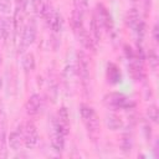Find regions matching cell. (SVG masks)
Segmentation results:
<instances>
[{
    "label": "cell",
    "mask_w": 159,
    "mask_h": 159,
    "mask_svg": "<svg viewBox=\"0 0 159 159\" xmlns=\"http://www.w3.org/2000/svg\"><path fill=\"white\" fill-rule=\"evenodd\" d=\"M80 113L87 128V132L91 137H96L99 133V119L94 112V109L88 104L80 106Z\"/></svg>",
    "instance_id": "obj_1"
},
{
    "label": "cell",
    "mask_w": 159,
    "mask_h": 159,
    "mask_svg": "<svg viewBox=\"0 0 159 159\" xmlns=\"http://www.w3.org/2000/svg\"><path fill=\"white\" fill-rule=\"evenodd\" d=\"M103 103L111 108V109H128L130 107H133V102L127 97L124 96L123 93H119V92H111V93H107L104 97H103Z\"/></svg>",
    "instance_id": "obj_2"
},
{
    "label": "cell",
    "mask_w": 159,
    "mask_h": 159,
    "mask_svg": "<svg viewBox=\"0 0 159 159\" xmlns=\"http://www.w3.org/2000/svg\"><path fill=\"white\" fill-rule=\"evenodd\" d=\"M77 76L81 78V83L84 89L88 88L89 84V60L88 56L83 51L77 52Z\"/></svg>",
    "instance_id": "obj_3"
},
{
    "label": "cell",
    "mask_w": 159,
    "mask_h": 159,
    "mask_svg": "<svg viewBox=\"0 0 159 159\" xmlns=\"http://www.w3.org/2000/svg\"><path fill=\"white\" fill-rule=\"evenodd\" d=\"M35 39H36V24H35L34 20H31L24 26L22 36H21V40H20L21 43H20V47H19V52L25 51L26 47L32 45Z\"/></svg>",
    "instance_id": "obj_4"
},
{
    "label": "cell",
    "mask_w": 159,
    "mask_h": 159,
    "mask_svg": "<svg viewBox=\"0 0 159 159\" xmlns=\"http://www.w3.org/2000/svg\"><path fill=\"white\" fill-rule=\"evenodd\" d=\"M65 135H67L65 133V130L53 120V129L52 133L50 135V143L51 147L55 152L57 153H62L65 149Z\"/></svg>",
    "instance_id": "obj_5"
},
{
    "label": "cell",
    "mask_w": 159,
    "mask_h": 159,
    "mask_svg": "<svg viewBox=\"0 0 159 159\" xmlns=\"http://www.w3.org/2000/svg\"><path fill=\"white\" fill-rule=\"evenodd\" d=\"M94 14H96L98 21L101 22L102 27L106 29L108 32H112L113 29H114V21H113V17H112L111 12L108 11V9L103 4H97Z\"/></svg>",
    "instance_id": "obj_6"
},
{
    "label": "cell",
    "mask_w": 159,
    "mask_h": 159,
    "mask_svg": "<svg viewBox=\"0 0 159 159\" xmlns=\"http://www.w3.org/2000/svg\"><path fill=\"white\" fill-rule=\"evenodd\" d=\"M40 137L32 122H26L24 125V144L26 148H35L39 144Z\"/></svg>",
    "instance_id": "obj_7"
},
{
    "label": "cell",
    "mask_w": 159,
    "mask_h": 159,
    "mask_svg": "<svg viewBox=\"0 0 159 159\" xmlns=\"http://www.w3.org/2000/svg\"><path fill=\"white\" fill-rule=\"evenodd\" d=\"M25 108H26V113L29 116H36L39 114L42 108H43V99L40 94H31L25 104Z\"/></svg>",
    "instance_id": "obj_8"
},
{
    "label": "cell",
    "mask_w": 159,
    "mask_h": 159,
    "mask_svg": "<svg viewBox=\"0 0 159 159\" xmlns=\"http://www.w3.org/2000/svg\"><path fill=\"white\" fill-rule=\"evenodd\" d=\"M45 20H46L48 27H50L53 32H60V31L62 30V27H63L62 16H61V14L57 12L55 9H52V10L47 14V16L45 17Z\"/></svg>",
    "instance_id": "obj_9"
},
{
    "label": "cell",
    "mask_w": 159,
    "mask_h": 159,
    "mask_svg": "<svg viewBox=\"0 0 159 159\" xmlns=\"http://www.w3.org/2000/svg\"><path fill=\"white\" fill-rule=\"evenodd\" d=\"M75 34H76L78 41L82 43V46H83L84 48H87V50H89V51H92V52L96 51V43H94V40L89 36V34H88V31L84 29V26L81 27L80 30L75 31Z\"/></svg>",
    "instance_id": "obj_10"
},
{
    "label": "cell",
    "mask_w": 159,
    "mask_h": 159,
    "mask_svg": "<svg viewBox=\"0 0 159 159\" xmlns=\"http://www.w3.org/2000/svg\"><path fill=\"white\" fill-rule=\"evenodd\" d=\"M24 142V125H19L9 135V145L14 150H19Z\"/></svg>",
    "instance_id": "obj_11"
},
{
    "label": "cell",
    "mask_w": 159,
    "mask_h": 159,
    "mask_svg": "<svg viewBox=\"0 0 159 159\" xmlns=\"http://www.w3.org/2000/svg\"><path fill=\"white\" fill-rule=\"evenodd\" d=\"M55 122L65 130L66 134H68V129H70V114L66 107H61L60 111L57 112V117L55 119Z\"/></svg>",
    "instance_id": "obj_12"
},
{
    "label": "cell",
    "mask_w": 159,
    "mask_h": 159,
    "mask_svg": "<svg viewBox=\"0 0 159 159\" xmlns=\"http://www.w3.org/2000/svg\"><path fill=\"white\" fill-rule=\"evenodd\" d=\"M107 78H108V82H111L112 84H117L122 81L120 71L114 63L107 65Z\"/></svg>",
    "instance_id": "obj_13"
},
{
    "label": "cell",
    "mask_w": 159,
    "mask_h": 159,
    "mask_svg": "<svg viewBox=\"0 0 159 159\" xmlns=\"http://www.w3.org/2000/svg\"><path fill=\"white\" fill-rule=\"evenodd\" d=\"M140 20H142V19H140V15H139L138 9L133 7V9L128 10V12H127V15H125V24H127V26L134 29V27L137 26V24H138Z\"/></svg>",
    "instance_id": "obj_14"
},
{
    "label": "cell",
    "mask_w": 159,
    "mask_h": 159,
    "mask_svg": "<svg viewBox=\"0 0 159 159\" xmlns=\"http://www.w3.org/2000/svg\"><path fill=\"white\" fill-rule=\"evenodd\" d=\"M12 21L9 17H0V40H6L10 35Z\"/></svg>",
    "instance_id": "obj_15"
},
{
    "label": "cell",
    "mask_w": 159,
    "mask_h": 159,
    "mask_svg": "<svg viewBox=\"0 0 159 159\" xmlns=\"http://www.w3.org/2000/svg\"><path fill=\"white\" fill-rule=\"evenodd\" d=\"M83 15H84V12H82L77 9H73L72 15H71V24H72L73 31H77L81 27H83Z\"/></svg>",
    "instance_id": "obj_16"
},
{
    "label": "cell",
    "mask_w": 159,
    "mask_h": 159,
    "mask_svg": "<svg viewBox=\"0 0 159 159\" xmlns=\"http://www.w3.org/2000/svg\"><path fill=\"white\" fill-rule=\"evenodd\" d=\"M101 29H103V27H102L101 22L98 21L96 14H93V15H92V20H91V30H92V34H93L96 41H99L101 37H102V35H101Z\"/></svg>",
    "instance_id": "obj_17"
},
{
    "label": "cell",
    "mask_w": 159,
    "mask_h": 159,
    "mask_svg": "<svg viewBox=\"0 0 159 159\" xmlns=\"http://www.w3.org/2000/svg\"><path fill=\"white\" fill-rule=\"evenodd\" d=\"M106 123H107V127L112 130H117V129L122 128V125H123L122 119L116 114H109L106 119Z\"/></svg>",
    "instance_id": "obj_18"
},
{
    "label": "cell",
    "mask_w": 159,
    "mask_h": 159,
    "mask_svg": "<svg viewBox=\"0 0 159 159\" xmlns=\"http://www.w3.org/2000/svg\"><path fill=\"white\" fill-rule=\"evenodd\" d=\"M22 67H24V70L26 72H30V71H32L35 68V56L31 52H29V53H26L24 56V58H22Z\"/></svg>",
    "instance_id": "obj_19"
},
{
    "label": "cell",
    "mask_w": 159,
    "mask_h": 159,
    "mask_svg": "<svg viewBox=\"0 0 159 159\" xmlns=\"http://www.w3.org/2000/svg\"><path fill=\"white\" fill-rule=\"evenodd\" d=\"M132 148H133V135L129 133H125L122 139V150L127 154V153H130Z\"/></svg>",
    "instance_id": "obj_20"
},
{
    "label": "cell",
    "mask_w": 159,
    "mask_h": 159,
    "mask_svg": "<svg viewBox=\"0 0 159 159\" xmlns=\"http://www.w3.org/2000/svg\"><path fill=\"white\" fill-rule=\"evenodd\" d=\"M148 61H149V65H150L152 70L155 71V70L158 68V62H159V60H158V55H157V52H155L154 50H149Z\"/></svg>",
    "instance_id": "obj_21"
},
{
    "label": "cell",
    "mask_w": 159,
    "mask_h": 159,
    "mask_svg": "<svg viewBox=\"0 0 159 159\" xmlns=\"http://www.w3.org/2000/svg\"><path fill=\"white\" fill-rule=\"evenodd\" d=\"M147 116L152 122L158 123V108L155 104H152L147 108Z\"/></svg>",
    "instance_id": "obj_22"
},
{
    "label": "cell",
    "mask_w": 159,
    "mask_h": 159,
    "mask_svg": "<svg viewBox=\"0 0 159 159\" xmlns=\"http://www.w3.org/2000/svg\"><path fill=\"white\" fill-rule=\"evenodd\" d=\"M73 6L75 9L84 12L88 9V1L87 0H73Z\"/></svg>",
    "instance_id": "obj_23"
},
{
    "label": "cell",
    "mask_w": 159,
    "mask_h": 159,
    "mask_svg": "<svg viewBox=\"0 0 159 159\" xmlns=\"http://www.w3.org/2000/svg\"><path fill=\"white\" fill-rule=\"evenodd\" d=\"M10 7H11L10 0H0V12L6 14L10 11Z\"/></svg>",
    "instance_id": "obj_24"
},
{
    "label": "cell",
    "mask_w": 159,
    "mask_h": 159,
    "mask_svg": "<svg viewBox=\"0 0 159 159\" xmlns=\"http://www.w3.org/2000/svg\"><path fill=\"white\" fill-rule=\"evenodd\" d=\"M4 134H5V124H4V119H0V142L4 140Z\"/></svg>",
    "instance_id": "obj_25"
},
{
    "label": "cell",
    "mask_w": 159,
    "mask_h": 159,
    "mask_svg": "<svg viewBox=\"0 0 159 159\" xmlns=\"http://www.w3.org/2000/svg\"><path fill=\"white\" fill-rule=\"evenodd\" d=\"M158 24H155L154 25V27H153V39H154V41L155 42H158L159 41V37H158Z\"/></svg>",
    "instance_id": "obj_26"
},
{
    "label": "cell",
    "mask_w": 159,
    "mask_h": 159,
    "mask_svg": "<svg viewBox=\"0 0 159 159\" xmlns=\"http://www.w3.org/2000/svg\"><path fill=\"white\" fill-rule=\"evenodd\" d=\"M1 86H2V81H1V77H0V88H1Z\"/></svg>",
    "instance_id": "obj_27"
},
{
    "label": "cell",
    "mask_w": 159,
    "mask_h": 159,
    "mask_svg": "<svg viewBox=\"0 0 159 159\" xmlns=\"http://www.w3.org/2000/svg\"><path fill=\"white\" fill-rule=\"evenodd\" d=\"M0 65H1V55H0Z\"/></svg>",
    "instance_id": "obj_28"
},
{
    "label": "cell",
    "mask_w": 159,
    "mask_h": 159,
    "mask_svg": "<svg viewBox=\"0 0 159 159\" xmlns=\"http://www.w3.org/2000/svg\"><path fill=\"white\" fill-rule=\"evenodd\" d=\"M0 111H1V109H0Z\"/></svg>",
    "instance_id": "obj_29"
}]
</instances>
